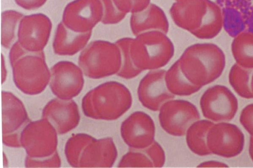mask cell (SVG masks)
<instances>
[{
	"label": "cell",
	"instance_id": "cell-1",
	"mask_svg": "<svg viewBox=\"0 0 253 168\" xmlns=\"http://www.w3.org/2000/svg\"><path fill=\"white\" fill-rule=\"evenodd\" d=\"M189 56L177 62L185 78L201 88L217 79L225 66V56L216 45L208 44L197 47Z\"/></svg>",
	"mask_w": 253,
	"mask_h": 168
},
{
	"label": "cell",
	"instance_id": "cell-2",
	"mask_svg": "<svg viewBox=\"0 0 253 168\" xmlns=\"http://www.w3.org/2000/svg\"><path fill=\"white\" fill-rule=\"evenodd\" d=\"M170 13L176 21H192L201 26L205 38L215 36L223 27L222 9L210 0H176Z\"/></svg>",
	"mask_w": 253,
	"mask_h": 168
},
{
	"label": "cell",
	"instance_id": "cell-3",
	"mask_svg": "<svg viewBox=\"0 0 253 168\" xmlns=\"http://www.w3.org/2000/svg\"><path fill=\"white\" fill-rule=\"evenodd\" d=\"M10 58L14 65V73L17 84L25 89L42 88L46 84L48 71L43 61V52H31L17 41L11 47Z\"/></svg>",
	"mask_w": 253,
	"mask_h": 168
},
{
	"label": "cell",
	"instance_id": "cell-4",
	"mask_svg": "<svg viewBox=\"0 0 253 168\" xmlns=\"http://www.w3.org/2000/svg\"><path fill=\"white\" fill-rule=\"evenodd\" d=\"M85 47L80 55V63L88 75L100 77L113 74L119 69V56L111 44L94 40Z\"/></svg>",
	"mask_w": 253,
	"mask_h": 168
},
{
	"label": "cell",
	"instance_id": "cell-5",
	"mask_svg": "<svg viewBox=\"0 0 253 168\" xmlns=\"http://www.w3.org/2000/svg\"><path fill=\"white\" fill-rule=\"evenodd\" d=\"M159 110L161 127L168 134L175 136L185 135L189 127L200 118L197 107L186 100H170Z\"/></svg>",
	"mask_w": 253,
	"mask_h": 168
},
{
	"label": "cell",
	"instance_id": "cell-6",
	"mask_svg": "<svg viewBox=\"0 0 253 168\" xmlns=\"http://www.w3.org/2000/svg\"><path fill=\"white\" fill-rule=\"evenodd\" d=\"M203 116L216 122L229 121L238 109V100L226 86L216 85L208 89L200 101Z\"/></svg>",
	"mask_w": 253,
	"mask_h": 168
},
{
	"label": "cell",
	"instance_id": "cell-7",
	"mask_svg": "<svg viewBox=\"0 0 253 168\" xmlns=\"http://www.w3.org/2000/svg\"><path fill=\"white\" fill-rule=\"evenodd\" d=\"M208 147L211 154L230 158L239 155L245 144V136L235 125L221 122L214 124L207 137Z\"/></svg>",
	"mask_w": 253,
	"mask_h": 168
},
{
	"label": "cell",
	"instance_id": "cell-8",
	"mask_svg": "<svg viewBox=\"0 0 253 168\" xmlns=\"http://www.w3.org/2000/svg\"><path fill=\"white\" fill-rule=\"evenodd\" d=\"M103 15L100 0H74L65 7L62 22L74 32L87 33L92 32Z\"/></svg>",
	"mask_w": 253,
	"mask_h": 168
},
{
	"label": "cell",
	"instance_id": "cell-9",
	"mask_svg": "<svg viewBox=\"0 0 253 168\" xmlns=\"http://www.w3.org/2000/svg\"><path fill=\"white\" fill-rule=\"evenodd\" d=\"M51 29V20L43 14L24 16L17 29V41L27 51H42L48 42Z\"/></svg>",
	"mask_w": 253,
	"mask_h": 168
},
{
	"label": "cell",
	"instance_id": "cell-10",
	"mask_svg": "<svg viewBox=\"0 0 253 168\" xmlns=\"http://www.w3.org/2000/svg\"><path fill=\"white\" fill-rule=\"evenodd\" d=\"M155 126L147 113L137 111L131 114L122 123L121 134L129 148L142 149L155 141Z\"/></svg>",
	"mask_w": 253,
	"mask_h": 168
},
{
	"label": "cell",
	"instance_id": "cell-11",
	"mask_svg": "<svg viewBox=\"0 0 253 168\" xmlns=\"http://www.w3.org/2000/svg\"><path fill=\"white\" fill-rule=\"evenodd\" d=\"M165 71L149 73L140 82L138 97L141 103L152 111H158L168 101L174 98L165 82Z\"/></svg>",
	"mask_w": 253,
	"mask_h": 168
},
{
	"label": "cell",
	"instance_id": "cell-12",
	"mask_svg": "<svg viewBox=\"0 0 253 168\" xmlns=\"http://www.w3.org/2000/svg\"><path fill=\"white\" fill-rule=\"evenodd\" d=\"M98 90L100 93L103 116L116 119L126 113L131 107L132 99L129 90L123 85L116 82L105 84Z\"/></svg>",
	"mask_w": 253,
	"mask_h": 168
},
{
	"label": "cell",
	"instance_id": "cell-13",
	"mask_svg": "<svg viewBox=\"0 0 253 168\" xmlns=\"http://www.w3.org/2000/svg\"><path fill=\"white\" fill-rule=\"evenodd\" d=\"M165 159L164 150L159 143L154 141L144 148H130L123 156L118 167H162Z\"/></svg>",
	"mask_w": 253,
	"mask_h": 168
},
{
	"label": "cell",
	"instance_id": "cell-14",
	"mask_svg": "<svg viewBox=\"0 0 253 168\" xmlns=\"http://www.w3.org/2000/svg\"><path fill=\"white\" fill-rule=\"evenodd\" d=\"M92 32L78 33L68 28L62 22L57 25L53 41L54 52L60 55H74L85 47Z\"/></svg>",
	"mask_w": 253,
	"mask_h": 168
},
{
	"label": "cell",
	"instance_id": "cell-15",
	"mask_svg": "<svg viewBox=\"0 0 253 168\" xmlns=\"http://www.w3.org/2000/svg\"><path fill=\"white\" fill-rule=\"evenodd\" d=\"M82 82L81 71L70 63H59L52 69V86L55 90H77L82 86Z\"/></svg>",
	"mask_w": 253,
	"mask_h": 168
},
{
	"label": "cell",
	"instance_id": "cell-16",
	"mask_svg": "<svg viewBox=\"0 0 253 168\" xmlns=\"http://www.w3.org/2000/svg\"><path fill=\"white\" fill-rule=\"evenodd\" d=\"M214 123L207 120H197L188 129L186 140L189 149L199 156L211 154L207 144V137L210 128Z\"/></svg>",
	"mask_w": 253,
	"mask_h": 168
},
{
	"label": "cell",
	"instance_id": "cell-17",
	"mask_svg": "<svg viewBox=\"0 0 253 168\" xmlns=\"http://www.w3.org/2000/svg\"><path fill=\"white\" fill-rule=\"evenodd\" d=\"M231 50L236 64L247 69H253V32H242L234 37Z\"/></svg>",
	"mask_w": 253,
	"mask_h": 168
},
{
	"label": "cell",
	"instance_id": "cell-18",
	"mask_svg": "<svg viewBox=\"0 0 253 168\" xmlns=\"http://www.w3.org/2000/svg\"><path fill=\"white\" fill-rule=\"evenodd\" d=\"M167 88L172 94L188 96L200 90V88L191 84L182 73L177 62L169 70L166 78Z\"/></svg>",
	"mask_w": 253,
	"mask_h": 168
},
{
	"label": "cell",
	"instance_id": "cell-19",
	"mask_svg": "<svg viewBox=\"0 0 253 168\" xmlns=\"http://www.w3.org/2000/svg\"><path fill=\"white\" fill-rule=\"evenodd\" d=\"M251 69L244 68L235 64L229 73V81L234 91L245 99H253L251 89Z\"/></svg>",
	"mask_w": 253,
	"mask_h": 168
},
{
	"label": "cell",
	"instance_id": "cell-20",
	"mask_svg": "<svg viewBox=\"0 0 253 168\" xmlns=\"http://www.w3.org/2000/svg\"><path fill=\"white\" fill-rule=\"evenodd\" d=\"M24 15L13 10L4 11L1 13V44L5 48L12 46L16 35V30Z\"/></svg>",
	"mask_w": 253,
	"mask_h": 168
},
{
	"label": "cell",
	"instance_id": "cell-21",
	"mask_svg": "<svg viewBox=\"0 0 253 168\" xmlns=\"http://www.w3.org/2000/svg\"><path fill=\"white\" fill-rule=\"evenodd\" d=\"M120 12H138L145 9L150 0H111Z\"/></svg>",
	"mask_w": 253,
	"mask_h": 168
},
{
	"label": "cell",
	"instance_id": "cell-22",
	"mask_svg": "<svg viewBox=\"0 0 253 168\" xmlns=\"http://www.w3.org/2000/svg\"><path fill=\"white\" fill-rule=\"evenodd\" d=\"M103 7L102 22L104 24H111L119 21L124 14L118 11L111 0H100Z\"/></svg>",
	"mask_w": 253,
	"mask_h": 168
},
{
	"label": "cell",
	"instance_id": "cell-23",
	"mask_svg": "<svg viewBox=\"0 0 253 168\" xmlns=\"http://www.w3.org/2000/svg\"><path fill=\"white\" fill-rule=\"evenodd\" d=\"M240 122L248 133L253 136V103L245 106L241 113Z\"/></svg>",
	"mask_w": 253,
	"mask_h": 168
},
{
	"label": "cell",
	"instance_id": "cell-24",
	"mask_svg": "<svg viewBox=\"0 0 253 168\" xmlns=\"http://www.w3.org/2000/svg\"><path fill=\"white\" fill-rule=\"evenodd\" d=\"M15 3L26 10H35L42 6L47 0H14Z\"/></svg>",
	"mask_w": 253,
	"mask_h": 168
},
{
	"label": "cell",
	"instance_id": "cell-25",
	"mask_svg": "<svg viewBox=\"0 0 253 168\" xmlns=\"http://www.w3.org/2000/svg\"><path fill=\"white\" fill-rule=\"evenodd\" d=\"M197 167L202 168H211V167H228V165L226 164L217 161H205L199 164Z\"/></svg>",
	"mask_w": 253,
	"mask_h": 168
},
{
	"label": "cell",
	"instance_id": "cell-26",
	"mask_svg": "<svg viewBox=\"0 0 253 168\" xmlns=\"http://www.w3.org/2000/svg\"><path fill=\"white\" fill-rule=\"evenodd\" d=\"M249 154L251 158L253 161V136H251L250 139V144H249Z\"/></svg>",
	"mask_w": 253,
	"mask_h": 168
},
{
	"label": "cell",
	"instance_id": "cell-27",
	"mask_svg": "<svg viewBox=\"0 0 253 168\" xmlns=\"http://www.w3.org/2000/svg\"><path fill=\"white\" fill-rule=\"evenodd\" d=\"M251 89L252 92L253 94V73L252 74L251 79Z\"/></svg>",
	"mask_w": 253,
	"mask_h": 168
}]
</instances>
